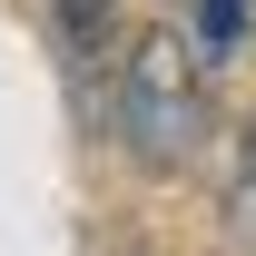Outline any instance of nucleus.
Here are the masks:
<instances>
[{"mask_svg": "<svg viewBox=\"0 0 256 256\" xmlns=\"http://www.w3.org/2000/svg\"><path fill=\"white\" fill-rule=\"evenodd\" d=\"M118 138L138 168H188L207 138V79H197V40L188 30H148L118 60Z\"/></svg>", "mask_w": 256, "mask_h": 256, "instance_id": "obj_1", "label": "nucleus"}, {"mask_svg": "<svg viewBox=\"0 0 256 256\" xmlns=\"http://www.w3.org/2000/svg\"><path fill=\"white\" fill-rule=\"evenodd\" d=\"M226 217L256 236V118L236 128V178H226Z\"/></svg>", "mask_w": 256, "mask_h": 256, "instance_id": "obj_3", "label": "nucleus"}, {"mask_svg": "<svg viewBox=\"0 0 256 256\" xmlns=\"http://www.w3.org/2000/svg\"><path fill=\"white\" fill-rule=\"evenodd\" d=\"M236 30H246V0H207L197 10V50H236Z\"/></svg>", "mask_w": 256, "mask_h": 256, "instance_id": "obj_4", "label": "nucleus"}, {"mask_svg": "<svg viewBox=\"0 0 256 256\" xmlns=\"http://www.w3.org/2000/svg\"><path fill=\"white\" fill-rule=\"evenodd\" d=\"M50 10H60L69 60H98V50H108V30H118V0H50Z\"/></svg>", "mask_w": 256, "mask_h": 256, "instance_id": "obj_2", "label": "nucleus"}]
</instances>
